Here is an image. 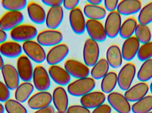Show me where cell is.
I'll list each match as a JSON object with an SVG mask.
<instances>
[{"label":"cell","instance_id":"1","mask_svg":"<svg viewBox=\"0 0 152 113\" xmlns=\"http://www.w3.org/2000/svg\"><path fill=\"white\" fill-rule=\"evenodd\" d=\"M96 86V81L92 77L78 79L69 83L67 91L73 96L82 97L92 91Z\"/></svg>","mask_w":152,"mask_h":113},{"label":"cell","instance_id":"2","mask_svg":"<svg viewBox=\"0 0 152 113\" xmlns=\"http://www.w3.org/2000/svg\"><path fill=\"white\" fill-rule=\"evenodd\" d=\"M35 27L28 24H21L10 32V35L12 41L24 42L33 40L38 35Z\"/></svg>","mask_w":152,"mask_h":113},{"label":"cell","instance_id":"3","mask_svg":"<svg viewBox=\"0 0 152 113\" xmlns=\"http://www.w3.org/2000/svg\"><path fill=\"white\" fill-rule=\"evenodd\" d=\"M22 49L30 60L41 64L46 60V54L44 49L37 41H29L22 43Z\"/></svg>","mask_w":152,"mask_h":113},{"label":"cell","instance_id":"4","mask_svg":"<svg viewBox=\"0 0 152 113\" xmlns=\"http://www.w3.org/2000/svg\"><path fill=\"white\" fill-rule=\"evenodd\" d=\"M136 71L135 65L131 62L127 63L121 67L118 75V84L121 89L126 91L131 87Z\"/></svg>","mask_w":152,"mask_h":113},{"label":"cell","instance_id":"5","mask_svg":"<svg viewBox=\"0 0 152 113\" xmlns=\"http://www.w3.org/2000/svg\"><path fill=\"white\" fill-rule=\"evenodd\" d=\"M100 48L98 43L90 38L85 42L83 49L84 64L92 67L99 60Z\"/></svg>","mask_w":152,"mask_h":113},{"label":"cell","instance_id":"6","mask_svg":"<svg viewBox=\"0 0 152 113\" xmlns=\"http://www.w3.org/2000/svg\"><path fill=\"white\" fill-rule=\"evenodd\" d=\"M32 80L34 87L38 91H47L50 87V77L42 66L39 65L34 68Z\"/></svg>","mask_w":152,"mask_h":113},{"label":"cell","instance_id":"7","mask_svg":"<svg viewBox=\"0 0 152 113\" xmlns=\"http://www.w3.org/2000/svg\"><path fill=\"white\" fill-rule=\"evenodd\" d=\"M37 41L42 47H54L61 43L63 39V34L57 30H45L38 33Z\"/></svg>","mask_w":152,"mask_h":113},{"label":"cell","instance_id":"8","mask_svg":"<svg viewBox=\"0 0 152 113\" xmlns=\"http://www.w3.org/2000/svg\"><path fill=\"white\" fill-rule=\"evenodd\" d=\"M24 20L21 12L7 11L0 18V28L5 32H10L22 24Z\"/></svg>","mask_w":152,"mask_h":113},{"label":"cell","instance_id":"9","mask_svg":"<svg viewBox=\"0 0 152 113\" xmlns=\"http://www.w3.org/2000/svg\"><path fill=\"white\" fill-rule=\"evenodd\" d=\"M122 24L121 15L117 11L110 12L106 16L104 27L107 37L114 39L118 35Z\"/></svg>","mask_w":152,"mask_h":113},{"label":"cell","instance_id":"10","mask_svg":"<svg viewBox=\"0 0 152 113\" xmlns=\"http://www.w3.org/2000/svg\"><path fill=\"white\" fill-rule=\"evenodd\" d=\"M64 68L70 76L77 79L88 77L90 73L89 67L86 65L74 59L66 60Z\"/></svg>","mask_w":152,"mask_h":113},{"label":"cell","instance_id":"11","mask_svg":"<svg viewBox=\"0 0 152 113\" xmlns=\"http://www.w3.org/2000/svg\"><path fill=\"white\" fill-rule=\"evenodd\" d=\"M69 49L65 43H60L52 47L46 54V60L50 65H58L68 55Z\"/></svg>","mask_w":152,"mask_h":113},{"label":"cell","instance_id":"12","mask_svg":"<svg viewBox=\"0 0 152 113\" xmlns=\"http://www.w3.org/2000/svg\"><path fill=\"white\" fill-rule=\"evenodd\" d=\"M86 30L90 39L96 42H103L107 38L104 26L100 21L88 19Z\"/></svg>","mask_w":152,"mask_h":113},{"label":"cell","instance_id":"13","mask_svg":"<svg viewBox=\"0 0 152 113\" xmlns=\"http://www.w3.org/2000/svg\"><path fill=\"white\" fill-rule=\"evenodd\" d=\"M107 100L110 105L118 113H129L131 106L124 95L118 92H112L108 95Z\"/></svg>","mask_w":152,"mask_h":113},{"label":"cell","instance_id":"14","mask_svg":"<svg viewBox=\"0 0 152 113\" xmlns=\"http://www.w3.org/2000/svg\"><path fill=\"white\" fill-rule=\"evenodd\" d=\"M17 68L20 80L23 82H30L33 78L34 68L31 60L25 55L18 58Z\"/></svg>","mask_w":152,"mask_h":113},{"label":"cell","instance_id":"15","mask_svg":"<svg viewBox=\"0 0 152 113\" xmlns=\"http://www.w3.org/2000/svg\"><path fill=\"white\" fill-rule=\"evenodd\" d=\"M69 22L72 31L77 35L85 32L86 21L83 11L79 7L70 11L69 13Z\"/></svg>","mask_w":152,"mask_h":113},{"label":"cell","instance_id":"16","mask_svg":"<svg viewBox=\"0 0 152 113\" xmlns=\"http://www.w3.org/2000/svg\"><path fill=\"white\" fill-rule=\"evenodd\" d=\"M1 70L4 83L10 90H15L20 83L17 68L10 64H6Z\"/></svg>","mask_w":152,"mask_h":113},{"label":"cell","instance_id":"17","mask_svg":"<svg viewBox=\"0 0 152 113\" xmlns=\"http://www.w3.org/2000/svg\"><path fill=\"white\" fill-rule=\"evenodd\" d=\"M52 102V95L47 91H39L32 95L27 101L28 107L38 110L49 106Z\"/></svg>","mask_w":152,"mask_h":113},{"label":"cell","instance_id":"18","mask_svg":"<svg viewBox=\"0 0 152 113\" xmlns=\"http://www.w3.org/2000/svg\"><path fill=\"white\" fill-rule=\"evenodd\" d=\"M64 10L61 6L50 7L46 13L45 24L51 30H56L60 26L64 19Z\"/></svg>","mask_w":152,"mask_h":113},{"label":"cell","instance_id":"19","mask_svg":"<svg viewBox=\"0 0 152 113\" xmlns=\"http://www.w3.org/2000/svg\"><path fill=\"white\" fill-rule=\"evenodd\" d=\"M150 87L146 82H140L130 87L125 92V96L129 102H136L147 96Z\"/></svg>","mask_w":152,"mask_h":113},{"label":"cell","instance_id":"20","mask_svg":"<svg viewBox=\"0 0 152 113\" xmlns=\"http://www.w3.org/2000/svg\"><path fill=\"white\" fill-rule=\"evenodd\" d=\"M106 99L105 94L101 91H91L81 97L80 103L87 109H94L103 104Z\"/></svg>","mask_w":152,"mask_h":113},{"label":"cell","instance_id":"21","mask_svg":"<svg viewBox=\"0 0 152 113\" xmlns=\"http://www.w3.org/2000/svg\"><path fill=\"white\" fill-rule=\"evenodd\" d=\"M140 47V42L134 36L125 40L121 50L123 59L128 61L132 60L137 55Z\"/></svg>","mask_w":152,"mask_h":113},{"label":"cell","instance_id":"22","mask_svg":"<svg viewBox=\"0 0 152 113\" xmlns=\"http://www.w3.org/2000/svg\"><path fill=\"white\" fill-rule=\"evenodd\" d=\"M26 8L28 15L32 22L37 24L45 23L46 13L42 6L35 2L30 1Z\"/></svg>","mask_w":152,"mask_h":113},{"label":"cell","instance_id":"23","mask_svg":"<svg viewBox=\"0 0 152 113\" xmlns=\"http://www.w3.org/2000/svg\"><path fill=\"white\" fill-rule=\"evenodd\" d=\"M52 101L58 112H66L68 108L69 98L66 90L61 86H58L53 90Z\"/></svg>","mask_w":152,"mask_h":113},{"label":"cell","instance_id":"24","mask_svg":"<svg viewBox=\"0 0 152 113\" xmlns=\"http://www.w3.org/2000/svg\"><path fill=\"white\" fill-rule=\"evenodd\" d=\"M48 73L53 81L60 86L69 85L71 81V76L66 69L58 65H51Z\"/></svg>","mask_w":152,"mask_h":113},{"label":"cell","instance_id":"25","mask_svg":"<svg viewBox=\"0 0 152 113\" xmlns=\"http://www.w3.org/2000/svg\"><path fill=\"white\" fill-rule=\"evenodd\" d=\"M142 2L139 0H123L119 2L117 11L122 16H129L139 12Z\"/></svg>","mask_w":152,"mask_h":113},{"label":"cell","instance_id":"26","mask_svg":"<svg viewBox=\"0 0 152 113\" xmlns=\"http://www.w3.org/2000/svg\"><path fill=\"white\" fill-rule=\"evenodd\" d=\"M22 46L14 41H6L0 44V53L6 58H19L22 55Z\"/></svg>","mask_w":152,"mask_h":113},{"label":"cell","instance_id":"27","mask_svg":"<svg viewBox=\"0 0 152 113\" xmlns=\"http://www.w3.org/2000/svg\"><path fill=\"white\" fill-rule=\"evenodd\" d=\"M106 60L112 68L116 69L121 66L123 59L121 50L118 45H112L108 48L106 51Z\"/></svg>","mask_w":152,"mask_h":113},{"label":"cell","instance_id":"28","mask_svg":"<svg viewBox=\"0 0 152 113\" xmlns=\"http://www.w3.org/2000/svg\"><path fill=\"white\" fill-rule=\"evenodd\" d=\"M33 84L30 82H23L20 83L15 90L14 97L15 100L22 104L28 101L34 90Z\"/></svg>","mask_w":152,"mask_h":113},{"label":"cell","instance_id":"29","mask_svg":"<svg viewBox=\"0 0 152 113\" xmlns=\"http://www.w3.org/2000/svg\"><path fill=\"white\" fill-rule=\"evenodd\" d=\"M83 13L88 19L98 20L104 19L106 17L107 11L104 8L100 5H93L87 4L83 9Z\"/></svg>","mask_w":152,"mask_h":113},{"label":"cell","instance_id":"30","mask_svg":"<svg viewBox=\"0 0 152 113\" xmlns=\"http://www.w3.org/2000/svg\"><path fill=\"white\" fill-rule=\"evenodd\" d=\"M137 24V21L135 18H128L121 24L119 33L120 36L125 40L132 37L134 33Z\"/></svg>","mask_w":152,"mask_h":113},{"label":"cell","instance_id":"31","mask_svg":"<svg viewBox=\"0 0 152 113\" xmlns=\"http://www.w3.org/2000/svg\"><path fill=\"white\" fill-rule=\"evenodd\" d=\"M110 67L106 59L99 60L90 71L92 78L95 80L102 79L109 73Z\"/></svg>","mask_w":152,"mask_h":113},{"label":"cell","instance_id":"32","mask_svg":"<svg viewBox=\"0 0 152 113\" xmlns=\"http://www.w3.org/2000/svg\"><path fill=\"white\" fill-rule=\"evenodd\" d=\"M118 84V75L114 72H110L102 79L101 90L104 94L113 92Z\"/></svg>","mask_w":152,"mask_h":113},{"label":"cell","instance_id":"33","mask_svg":"<svg viewBox=\"0 0 152 113\" xmlns=\"http://www.w3.org/2000/svg\"><path fill=\"white\" fill-rule=\"evenodd\" d=\"M152 110V96H145L142 99L135 102L131 107L133 113H147Z\"/></svg>","mask_w":152,"mask_h":113},{"label":"cell","instance_id":"34","mask_svg":"<svg viewBox=\"0 0 152 113\" xmlns=\"http://www.w3.org/2000/svg\"><path fill=\"white\" fill-rule=\"evenodd\" d=\"M137 79L142 82H146L152 78V58L144 61L137 74Z\"/></svg>","mask_w":152,"mask_h":113},{"label":"cell","instance_id":"35","mask_svg":"<svg viewBox=\"0 0 152 113\" xmlns=\"http://www.w3.org/2000/svg\"><path fill=\"white\" fill-rule=\"evenodd\" d=\"M135 37L140 43L145 44L151 41L152 33L150 27L147 25L138 24L135 31Z\"/></svg>","mask_w":152,"mask_h":113},{"label":"cell","instance_id":"36","mask_svg":"<svg viewBox=\"0 0 152 113\" xmlns=\"http://www.w3.org/2000/svg\"><path fill=\"white\" fill-rule=\"evenodd\" d=\"M1 4L7 11L21 12L26 8L28 2L26 0H2Z\"/></svg>","mask_w":152,"mask_h":113},{"label":"cell","instance_id":"37","mask_svg":"<svg viewBox=\"0 0 152 113\" xmlns=\"http://www.w3.org/2000/svg\"><path fill=\"white\" fill-rule=\"evenodd\" d=\"M138 23L147 25L152 22V1L143 6L139 12L137 18Z\"/></svg>","mask_w":152,"mask_h":113},{"label":"cell","instance_id":"38","mask_svg":"<svg viewBox=\"0 0 152 113\" xmlns=\"http://www.w3.org/2000/svg\"><path fill=\"white\" fill-rule=\"evenodd\" d=\"M4 103V109L7 113H28L26 107L15 99H10Z\"/></svg>","mask_w":152,"mask_h":113},{"label":"cell","instance_id":"39","mask_svg":"<svg viewBox=\"0 0 152 113\" xmlns=\"http://www.w3.org/2000/svg\"><path fill=\"white\" fill-rule=\"evenodd\" d=\"M137 56L138 60L142 62L152 58V41L140 46Z\"/></svg>","mask_w":152,"mask_h":113},{"label":"cell","instance_id":"40","mask_svg":"<svg viewBox=\"0 0 152 113\" xmlns=\"http://www.w3.org/2000/svg\"><path fill=\"white\" fill-rule=\"evenodd\" d=\"M10 90L4 83L0 81V102L5 103L10 97Z\"/></svg>","mask_w":152,"mask_h":113},{"label":"cell","instance_id":"41","mask_svg":"<svg viewBox=\"0 0 152 113\" xmlns=\"http://www.w3.org/2000/svg\"><path fill=\"white\" fill-rule=\"evenodd\" d=\"M119 2L118 0H105L104 1V9L110 12L117 11Z\"/></svg>","mask_w":152,"mask_h":113},{"label":"cell","instance_id":"42","mask_svg":"<svg viewBox=\"0 0 152 113\" xmlns=\"http://www.w3.org/2000/svg\"><path fill=\"white\" fill-rule=\"evenodd\" d=\"M66 113H91L87 108L80 105H72L68 108Z\"/></svg>","mask_w":152,"mask_h":113},{"label":"cell","instance_id":"43","mask_svg":"<svg viewBox=\"0 0 152 113\" xmlns=\"http://www.w3.org/2000/svg\"><path fill=\"white\" fill-rule=\"evenodd\" d=\"M79 3V0H65L63 1V5L66 9L70 11L77 8Z\"/></svg>","mask_w":152,"mask_h":113},{"label":"cell","instance_id":"44","mask_svg":"<svg viewBox=\"0 0 152 113\" xmlns=\"http://www.w3.org/2000/svg\"><path fill=\"white\" fill-rule=\"evenodd\" d=\"M111 107L109 105L103 104L95 108L92 113H111Z\"/></svg>","mask_w":152,"mask_h":113},{"label":"cell","instance_id":"45","mask_svg":"<svg viewBox=\"0 0 152 113\" xmlns=\"http://www.w3.org/2000/svg\"><path fill=\"white\" fill-rule=\"evenodd\" d=\"M42 1L46 6L50 7L61 6L63 2L62 0H43Z\"/></svg>","mask_w":152,"mask_h":113},{"label":"cell","instance_id":"46","mask_svg":"<svg viewBox=\"0 0 152 113\" xmlns=\"http://www.w3.org/2000/svg\"><path fill=\"white\" fill-rule=\"evenodd\" d=\"M34 113H55V111L52 106H49L45 108L37 110Z\"/></svg>","mask_w":152,"mask_h":113},{"label":"cell","instance_id":"47","mask_svg":"<svg viewBox=\"0 0 152 113\" xmlns=\"http://www.w3.org/2000/svg\"><path fill=\"white\" fill-rule=\"evenodd\" d=\"M8 35L5 31L0 28V44L6 41Z\"/></svg>","mask_w":152,"mask_h":113},{"label":"cell","instance_id":"48","mask_svg":"<svg viewBox=\"0 0 152 113\" xmlns=\"http://www.w3.org/2000/svg\"><path fill=\"white\" fill-rule=\"evenodd\" d=\"M88 4L93 5H100L102 3V0H88Z\"/></svg>","mask_w":152,"mask_h":113},{"label":"cell","instance_id":"49","mask_svg":"<svg viewBox=\"0 0 152 113\" xmlns=\"http://www.w3.org/2000/svg\"><path fill=\"white\" fill-rule=\"evenodd\" d=\"M4 64H4L3 58L2 56L0 53V70L2 68L4 65Z\"/></svg>","mask_w":152,"mask_h":113},{"label":"cell","instance_id":"50","mask_svg":"<svg viewBox=\"0 0 152 113\" xmlns=\"http://www.w3.org/2000/svg\"><path fill=\"white\" fill-rule=\"evenodd\" d=\"M4 112H5V109H4V105L0 103V113H4Z\"/></svg>","mask_w":152,"mask_h":113},{"label":"cell","instance_id":"51","mask_svg":"<svg viewBox=\"0 0 152 113\" xmlns=\"http://www.w3.org/2000/svg\"><path fill=\"white\" fill-rule=\"evenodd\" d=\"M150 91H151V93L152 96V82L151 83V84H150Z\"/></svg>","mask_w":152,"mask_h":113},{"label":"cell","instance_id":"52","mask_svg":"<svg viewBox=\"0 0 152 113\" xmlns=\"http://www.w3.org/2000/svg\"><path fill=\"white\" fill-rule=\"evenodd\" d=\"M56 113H66V112L65 113H62V112H56Z\"/></svg>","mask_w":152,"mask_h":113},{"label":"cell","instance_id":"53","mask_svg":"<svg viewBox=\"0 0 152 113\" xmlns=\"http://www.w3.org/2000/svg\"><path fill=\"white\" fill-rule=\"evenodd\" d=\"M147 113H152V111H151V112H149Z\"/></svg>","mask_w":152,"mask_h":113},{"label":"cell","instance_id":"54","mask_svg":"<svg viewBox=\"0 0 152 113\" xmlns=\"http://www.w3.org/2000/svg\"></svg>","mask_w":152,"mask_h":113},{"label":"cell","instance_id":"55","mask_svg":"<svg viewBox=\"0 0 152 113\" xmlns=\"http://www.w3.org/2000/svg\"></svg>","mask_w":152,"mask_h":113}]
</instances>
